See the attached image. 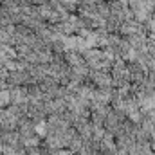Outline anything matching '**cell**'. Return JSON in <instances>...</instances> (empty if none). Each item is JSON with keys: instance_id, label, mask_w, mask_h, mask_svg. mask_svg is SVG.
I'll use <instances>...</instances> for the list:
<instances>
[{"instance_id": "1", "label": "cell", "mask_w": 155, "mask_h": 155, "mask_svg": "<svg viewBox=\"0 0 155 155\" xmlns=\"http://www.w3.org/2000/svg\"><path fill=\"white\" fill-rule=\"evenodd\" d=\"M18 124H20V117L15 116L9 108H2V112H0L2 130H18Z\"/></svg>"}, {"instance_id": "3", "label": "cell", "mask_w": 155, "mask_h": 155, "mask_svg": "<svg viewBox=\"0 0 155 155\" xmlns=\"http://www.w3.org/2000/svg\"><path fill=\"white\" fill-rule=\"evenodd\" d=\"M9 87L7 88H0V108H7L13 103L11 101V90H9Z\"/></svg>"}, {"instance_id": "2", "label": "cell", "mask_w": 155, "mask_h": 155, "mask_svg": "<svg viewBox=\"0 0 155 155\" xmlns=\"http://www.w3.org/2000/svg\"><path fill=\"white\" fill-rule=\"evenodd\" d=\"M9 90H11V101H13V105L29 103V90H27V87L13 85V87H9Z\"/></svg>"}]
</instances>
